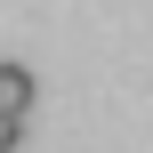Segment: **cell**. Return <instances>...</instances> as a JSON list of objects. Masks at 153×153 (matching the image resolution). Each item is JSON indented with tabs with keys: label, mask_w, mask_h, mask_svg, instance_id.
<instances>
[{
	"label": "cell",
	"mask_w": 153,
	"mask_h": 153,
	"mask_svg": "<svg viewBox=\"0 0 153 153\" xmlns=\"http://www.w3.org/2000/svg\"><path fill=\"white\" fill-rule=\"evenodd\" d=\"M24 145V121H8V113H0V153H16Z\"/></svg>",
	"instance_id": "obj_2"
},
{
	"label": "cell",
	"mask_w": 153,
	"mask_h": 153,
	"mask_svg": "<svg viewBox=\"0 0 153 153\" xmlns=\"http://www.w3.org/2000/svg\"><path fill=\"white\" fill-rule=\"evenodd\" d=\"M24 105H32V73H24V65H0V113L24 121Z\"/></svg>",
	"instance_id": "obj_1"
}]
</instances>
